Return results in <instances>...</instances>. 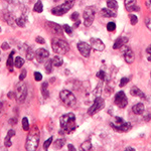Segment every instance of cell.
<instances>
[{"label": "cell", "instance_id": "44", "mask_svg": "<svg viewBox=\"0 0 151 151\" xmlns=\"http://www.w3.org/2000/svg\"><path fill=\"white\" fill-rule=\"evenodd\" d=\"M35 41H36L37 43H41V44H43L44 42H46V41H44V39L42 38L41 36H37L36 38H35Z\"/></svg>", "mask_w": 151, "mask_h": 151}, {"label": "cell", "instance_id": "7", "mask_svg": "<svg viewBox=\"0 0 151 151\" xmlns=\"http://www.w3.org/2000/svg\"><path fill=\"white\" fill-rule=\"evenodd\" d=\"M95 12H96V8L94 6H89L84 10V14H83L85 19L84 23L87 27L91 26L93 24L94 18H95Z\"/></svg>", "mask_w": 151, "mask_h": 151}, {"label": "cell", "instance_id": "23", "mask_svg": "<svg viewBox=\"0 0 151 151\" xmlns=\"http://www.w3.org/2000/svg\"><path fill=\"white\" fill-rule=\"evenodd\" d=\"M51 61H53V65L55 66V67H56V68H60V67H62V66H63V58H61V56H55V58H53Z\"/></svg>", "mask_w": 151, "mask_h": 151}, {"label": "cell", "instance_id": "36", "mask_svg": "<svg viewBox=\"0 0 151 151\" xmlns=\"http://www.w3.org/2000/svg\"><path fill=\"white\" fill-rule=\"evenodd\" d=\"M16 23H17L18 26L24 27V25H25V19L23 17H20V18H18V19H16Z\"/></svg>", "mask_w": 151, "mask_h": 151}, {"label": "cell", "instance_id": "45", "mask_svg": "<svg viewBox=\"0 0 151 151\" xmlns=\"http://www.w3.org/2000/svg\"><path fill=\"white\" fill-rule=\"evenodd\" d=\"M2 49H4V51H7V49L9 48V46H8V43L7 42H4V43H2Z\"/></svg>", "mask_w": 151, "mask_h": 151}, {"label": "cell", "instance_id": "26", "mask_svg": "<svg viewBox=\"0 0 151 151\" xmlns=\"http://www.w3.org/2000/svg\"><path fill=\"white\" fill-rule=\"evenodd\" d=\"M107 7L112 10H117L118 8V3L116 0H107Z\"/></svg>", "mask_w": 151, "mask_h": 151}, {"label": "cell", "instance_id": "33", "mask_svg": "<svg viewBox=\"0 0 151 151\" xmlns=\"http://www.w3.org/2000/svg\"><path fill=\"white\" fill-rule=\"evenodd\" d=\"M34 56H35V53H33V51H32L31 48H28L27 49V53H26V58L28 61H31L32 58H34Z\"/></svg>", "mask_w": 151, "mask_h": 151}, {"label": "cell", "instance_id": "18", "mask_svg": "<svg viewBox=\"0 0 151 151\" xmlns=\"http://www.w3.org/2000/svg\"><path fill=\"white\" fill-rule=\"evenodd\" d=\"M132 111H133V113L136 115H142L145 111V107L142 103H138L132 107Z\"/></svg>", "mask_w": 151, "mask_h": 151}, {"label": "cell", "instance_id": "15", "mask_svg": "<svg viewBox=\"0 0 151 151\" xmlns=\"http://www.w3.org/2000/svg\"><path fill=\"white\" fill-rule=\"evenodd\" d=\"M137 0H125V7L129 12H132L134 10H139V7L136 5Z\"/></svg>", "mask_w": 151, "mask_h": 151}, {"label": "cell", "instance_id": "51", "mask_svg": "<svg viewBox=\"0 0 151 151\" xmlns=\"http://www.w3.org/2000/svg\"><path fill=\"white\" fill-rule=\"evenodd\" d=\"M147 60H148V62H151V56H147Z\"/></svg>", "mask_w": 151, "mask_h": 151}, {"label": "cell", "instance_id": "21", "mask_svg": "<svg viewBox=\"0 0 151 151\" xmlns=\"http://www.w3.org/2000/svg\"><path fill=\"white\" fill-rule=\"evenodd\" d=\"M101 13H102V15L105 16V17H116L117 15L116 12H114V11L110 8H103Z\"/></svg>", "mask_w": 151, "mask_h": 151}, {"label": "cell", "instance_id": "11", "mask_svg": "<svg viewBox=\"0 0 151 151\" xmlns=\"http://www.w3.org/2000/svg\"><path fill=\"white\" fill-rule=\"evenodd\" d=\"M110 125L112 126L113 129H115L116 131H119V132H127L130 130L132 127L131 123H129V122H123V123L118 124V125L114 124V123H111Z\"/></svg>", "mask_w": 151, "mask_h": 151}, {"label": "cell", "instance_id": "32", "mask_svg": "<svg viewBox=\"0 0 151 151\" xmlns=\"http://www.w3.org/2000/svg\"><path fill=\"white\" fill-rule=\"evenodd\" d=\"M65 145V140L63 139H58V140L55 142V146H56V148H63V146Z\"/></svg>", "mask_w": 151, "mask_h": 151}, {"label": "cell", "instance_id": "24", "mask_svg": "<svg viewBox=\"0 0 151 151\" xmlns=\"http://www.w3.org/2000/svg\"><path fill=\"white\" fill-rule=\"evenodd\" d=\"M48 83H43V84L41 85V94H42V96H43V98H48V96H49V92H48Z\"/></svg>", "mask_w": 151, "mask_h": 151}, {"label": "cell", "instance_id": "20", "mask_svg": "<svg viewBox=\"0 0 151 151\" xmlns=\"http://www.w3.org/2000/svg\"><path fill=\"white\" fill-rule=\"evenodd\" d=\"M130 94L132 96L134 97H140V98H145V94L143 93L142 91H141L140 89L138 88V87L134 86L132 87L131 90H130Z\"/></svg>", "mask_w": 151, "mask_h": 151}, {"label": "cell", "instance_id": "3", "mask_svg": "<svg viewBox=\"0 0 151 151\" xmlns=\"http://www.w3.org/2000/svg\"><path fill=\"white\" fill-rule=\"evenodd\" d=\"M51 46H53V51L56 53H60V55H65L70 51L69 43L60 38H53L51 41Z\"/></svg>", "mask_w": 151, "mask_h": 151}, {"label": "cell", "instance_id": "34", "mask_svg": "<svg viewBox=\"0 0 151 151\" xmlns=\"http://www.w3.org/2000/svg\"><path fill=\"white\" fill-rule=\"evenodd\" d=\"M129 18H130V22H131V24H132V25H135L136 23L138 22L137 16L134 15V14H130V15H129Z\"/></svg>", "mask_w": 151, "mask_h": 151}, {"label": "cell", "instance_id": "16", "mask_svg": "<svg viewBox=\"0 0 151 151\" xmlns=\"http://www.w3.org/2000/svg\"><path fill=\"white\" fill-rule=\"evenodd\" d=\"M127 42H128V38H127V37H125V36L119 37V38L116 39V41L114 42V44H113V48L114 49L121 48L122 46H126Z\"/></svg>", "mask_w": 151, "mask_h": 151}, {"label": "cell", "instance_id": "42", "mask_svg": "<svg viewBox=\"0 0 151 151\" xmlns=\"http://www.w3.org/2000/svg\"><path fill=\"white\" fill-rule=\"evenodd\" d=\"M79 17H80L79 13H78V12H74V13L72 14V16H71V19H72L73 21H77V20H79Z\"/></svg>", "mask_w": 151, "mask_h": 151}, {"label": "cell", "instance_id": "49", "mask_svg": "<svg viewBox=\"0 0 151 151\" xmlns=\"http://www.w3.org/2000/svg\"><path fill=\"white\" fill-rule=\"evenodd\" d=\"M68 147H69V149H70V150H73V151L76 150L75 146H74V145H72V144H69V146H68Z\"/></svg>", "mask_w": 151, "mask_h": 151}, {"label": "cell", "instance_id": "5", "mask_svg": "<svg viewBox=\"0 0 151 151\" xmlns=\"http://www.w3.org/2000/svg\"><path fill=\"white\" fill-rule=\"evenodd\" d=\"M60 98L62 100V102L65 104L68 107H74L77 103L76 97L72 92L68 91V90H63L60 93Z\"/></svg>", "mask_w": 151, "mask_h": 151}, {"label": "cell", "instance_id": "8", "mask_svg": "<svg viewBox=\"0 0 151 151\" xmlns=\"http://www.w3.org/2000/svg\"><path fill=\"white\" fill-rule=\"evenodd\" d=\"M104 107H105V101H104V99L101 98V97H97L95 99L94 104L89 108L88 114L90 116H93V115H95L96 113H98L99 111L102 110Z\"/></svg>", "mask_w": 151, "mask_h": 151}, {"label": "cell", "instance_id": "1", "mask_svg": "<svg viewBox=\"0 0 151 151\" xmlns=\"http://www.w3.org/2000/svg\"><path fill=\"white\" fill-rule=\"evenodd\" d=\"M61 127L66 133H72L77 128V124H76V116L74 113H68L66 115H63L60 118Z\"/></svg>", "mask_w": 151, "mask_h": 151}, {"label": "cell", "instance_id": "52", "mask_svg": "<svg viewBox=\"0 0 151 151\" xmlns=\"http://www.w3.org/2000/svg\"><path fill=\"white\" fill-rule=\"evenodd\" d=\"M0 31H1V28H0Z\"/></svg>", "mask_w": 151, "mask_h": 151}, {"label": "cell", "instance_id": "53", "mask_svg": "<svg viewBox=\"0 0 151 151\" xmlns=\"http://www.w3.org/2000/svg\"><path fill=\"white\" fill-rule=\"evenodd\" d=\"M150 77H151V73H150Z\"/></svg>", "mask_w": 151, "mask_h": 151}, {"label": "cell", "instance_id": "29", "mask_svg": "<svg viewBox=\"0 0 151 151\" xmlns=\"http://www.w3.org/2000/svg\"><path fill=\"white\" fill-rule=\"evenodd\" d=\"M81 148H82V150H91L92 143L90 142V141H85V142L82 143Z\"/></svg>", "mask_w": 151, "mask_h": 151}, {"label": "cell", "instance_id": "30", "mask_svg": "<svg viewBox=\"0 0 151 151\" xmlns=\"http://www.w3.org/2000/svg\"><path fill=\"white\" fill-rule=\"evenodd\" d=\"M22 128L24 131H28L29 130V123H28V119L26 117H24L22 119Z\"/></svg>", "mask_w": 151, "mask_h": 151}, {"label": "cell", "instance_id": "47", "mask_svg": "<svg viewBox=\"0 0 151 151\" xmlns=\"http://www.w3.org/2000/svg\"><path fill=\"white\" fill-rule=\"evenodd\" d=\"M146 53H147L148 56H151V44L148 46L147 48H146Z\"/></svg>", "mask_w": 151, "mask_h": 151}, {"label": "cell", "instance_id": "40", "mask_svg": "<svg viewBox=\"0 0 151 151\" xmlns=\"http://www.w3.org/2000/svg\"><path fill=\"white\" fill-rule=\"evenodd\" d=\"M34 80L36 82H39V81H41L42 80V75L41 74V73H38V72H34Z\"/></svg>", "mask_w": 151, "mask_h": 151}, {"label": "cell", "instance_id": "27", "mask_svg": "<svg viewBox=\"0 0 151 151\" xmlns=\"http://www.w3.org/2000/svg\"><path fill=\"white\" fill-rule=\"evenodd\" d=\"M33 10L35 11V12H38V13L42 12V10H43V6H42V2L41 1V0H38V1L35 3V5L33 7Z\"/></svg>", "mask_w": 151, "mask_h": 151}, {"label": "cell", "instance_id": "2", "mask_svg": "<svg viewBox=\"0 0 151 151\" xmlns=\"http://www.w3.org/2000/svg\"><path fill=\"white\" fill-rule=\"evenodd\" d=\"M39 144V131L36 127H33L30 133L28 134L26 143H25V149L29 151H34L37 149Z\"/></svg>", "mask_w": 151, "mask_h": 151}, {"label": "cell", "instance_id": "9", "mask_svg": "<svg viewBox=\"0 0 151 151\" xmlns=\"http://www.w3.org/2000/svg\"><path fill=\"white\" fill-rule=\"evenodd\" d=\"M114 102L117 106H119L120 108H125L127 106V104H128V99H127V97L123 91H120L118 92L116 96H115Z\"/></svg>", "mask_w": 151, "mask_h": 151}, {"label": "cell", "instance_id": "25", "mask_svg": "<svg viewBox=\"0 0 151 151\" xmlns=\"http://www.w3.org/2000/svg\"><path fill=\"white\" fill-rule=\"evenodd\" d=\"M23 65H24V61H23V58H20V56H16L15 60H14V66H15V68L20 69V68H22Z\"/></svg>", "mask_w": 151, "mask_h": 151}, {"label": "cell", "instance_id": "48", "mask_svg": "<svg viewBox=\"0 0 151 151\" xmlns=\"http://www.w3.org/2000/svg\"><path fill=\"white\" fill-rule=\"evenodd\" d=\"M80 24H81V21H80V19H79V20H77V21H75V25H74V27H78Z\"/></svg>", "mask_w": 151, "mask_h": 151}, {"label": "cell", "instance_id": "35", "mask_svg": "<svg viewBox=\"0 0 151 151\" xmlns=\"http://www.w3.org/2000/svg\"><path fill=\"white\" fill-rule=\"evenodd\" d=\"M53 137H49L48 140L44 142V144H43V149L44 150H46V149H48V147L51 146V142H53Z\"/></svg>", "mask_w": 151, "mask_h": 151}, {"label": "cell", "instance_id": "4", "mask_svg": "<svg viewBox=\"0 0 151 151\" xmlns=\"http://www.w3.org/2000/svg\"><path fill=\"white\" fill-rule=\"evenodd\" d=\"M74 2H75V0H66L65 3L62 4V5L56 6L55 8L51 9V13L56 16H62L63 14L67 13L68 11L72 8L73 5H74Z\"/></svg>", "mask_w": 151, "mask_h": 151}, {"label": "cell", "instance_id": "39", "mask_svg": "<svg viewBox=\"0 0 151 151\" xmlns=\"http://www.w3.org/2000/svg\"><path fill=\"white\" fill-rule=\"evenodd\" d=\"M145 24H146V26H147L148 29L151 30V15L147 16V17L145 18Z\"/></svg>", "mask_w": 151, "mask_h": 151}, {"label": "cell", "instance_id": "6", "mask_svg": "<svg viewBox=\"0 0 151 151\" xmlns=\"http://www.w3.org/2000/svg\"><path fill=\"white\" fill-rule=\"evenodd\" d=\"M27 95V87L25 84L23 83H20L16 86V90H15V99L18 103L21 104L24 102L25 98H26Z\"/></svg>", "mask_w": 151, "mask_h": 151}, {"label": "cell", "instance_id": "28", "mask_svg": "<svg viewBox=\"0 0 151 151\" xmlns=\"http://www.w3.org/2000/svg\"><path fill=\"white\" fill-rule=\"evenodd\" d=\"M53 61H48L46 63V74H51L53 72Z\"/></svg>", "mask_w": 151, "mask_h": 151}, {"label": "cell", "instance_id": "31", "mask_svg": "<svg viewBox=\"0 0 151 151\" xmlns=\"http://www.w3.org/2000/svg\"><path fill=\"white\" fill-rule=\"evenodd\" d=\"M115 29H116V24H115V22H113V21H111L107 24V30L108 31H115Z\"/></svg>", "mask_w": 151, "mask_h": 151}, {"label": "cell", "instance_id": "10", "mask_svg": "<svg viewBox=\"0 0 151 151\" xmlns=\"http://www.w3.org/2000/svg\"><path fill=\"white\" fill-rule=\"evenodd\" d=\"M91 44L87 43V42H79L78 43V49H79L80 53L85 56V58H89L90 56V53H91Z\"/></svg>", "mask_w": 151, "mask_h": 151}, {"label": "cell", "instance_id": "37", "mask_svg": "<svg viewBox=\"0 0 151 151\" xmlns=\"http://www.w3.org/2000/svg\"><path fill=\"white\" fill-rule=\"evenodd\" d=\"M129 81H130V79H129V78H126V77L122 78V79L120 80V87H124L125 85L128 84Z\"/></svg>", "mask_w": 151, "mask_h": 151}, {"label": "cell", "instance_id": "19", "mask_svg": "<svg viewBox=\"0 0 151 151\" xmlns=\"http://www.w3.org/2000/svg\"><path fill=\"white\" fill-rule=\"evenodd\" d=\"M14 135H15V131L14 130L11 129V130L8 131L5 139H4V145H5L6 147H10V146L12 145V143H11V138H12Z\"/></svg>", "mask_w": 151, "mask_h": 151}, {"label": "cell", "instance_id": "54", "mask_svg": "<svg viewBox=\"0 0 151 151\" xmlns=\"http://www.w3.org/2000/svg\"><path fill=\"white\" fill-rule=\"evenodd\" d=\"M150 3H151V0H150Z\"/></svg>", "mask_w": 151, "mask_h": 151}, {"label": "cell", "instance_id": "46", "mask_svg": "<svg viewBox=\"0 0 151 151\" xmlns=\"http://www.w3.org/2000/svg\"><path fill=\"white\" fill-rule=\"evenodd\" d=\"M124 122V120L122 119V118H120V117H116V124H121V123H123Z\"/></svg>", "mask_w": 151, "mask_h": 151}, {"label": "cell", "instance_id": "22", "mask_svg": "<svg viewBox=\"0 0 151 151\" xmlns=\"http://www.w3.org/2000/svg\"><path fill=\"white\" fill-rule=\"evenodd\" d=\"M13 55H14V51H11V53L8 56V60H7L6 66L8 68V70L10 72H13V66H14V61H13Z\"/></svg>", "mask_w": 151, "mask_h": 151}, {"label": "cell", "instance_id": "13", "mask_svg": "<svg viewBox=\"0 0 151 151\" xmlns=\"http://www.w3.org/2000/svg\"><path fill=\"white\" fill-rule=\"evenodd\" d=\"M90 43H91V46L95 49V51H103L104 49H105V44H104V42L99 38H91Z\"/></svg>", "mask_w": 151, "mask_h": 151}, {"label": "cell", "instance_id": "12", "mask_svg": "<svg viewBox=\"0 0 151 151\" xmlns=\"http://www.w3.org/2000/svg\"><path fill=\"white\" fill-rule=\"evenodd\" d=\"M48 56H49L48 51L44 48H38L35 51V58H36L38 63H43L48 58Z\"/></svg>", "mask_w": 151, "mask_h": 151}, {"label": "cell", "instance_id": "43", "mask_svg": "<svg viewBox=\"0 0 151 151\" xmlns=\"http://www.w3.org/2000/svg\"><path fill=\"white\" fill-rule=\"evenodd\" d=\"M25 77H26V70H23L22 73H21L19 76V80L20 81H23V80L25 79Z\"/></svg>", "mask_w": 151, "mask_h": 151}, {"label": "cell", "instance_id": "14", "mask_svg": "<svg viewBox=\"0 0 151 151\" xmlns=\"http://www.w3.org/2000/svg\"><path fill=\"white\" fill-rule=\"evenodd\" d=\"M46 26H48L51 31L53 32L55 34H62L63 33V27L60 26L58 24L53 22H46Z\"/></svg>", "mask_w": 151, "mask_h": 151}, {"label": "cell", "instance_id": "17", "mask_svg": "<svg viewBox=\"0 0 151 151\" xmlns=\"http://www.w3.org/2000/svg\"><path fill=\"white\" fill-rule=\"evenodd\" d=\"M124 58H125V62L127 63H132L134 62L135 56H134V53L131 48H127L126 51H124Z\"/></svg>", "mask_w": 151, "mask_h": 151}, {"label": "cell", "instance_id": "38", "mask_svg": "<svg viewBox=\"0 0 151 151\" xmlns=\"http://www.w3.org/2000/svg\"><path fill=\"white\" fill-rule=\"evenodd\" d=\"M97 78H99L100 80H105V78H106V73L104 72L103 70H101L100 72H98L97 73Z\"/></svg>", "mask_w": 151, "mask_h": 151}, {"label": "cell", "instance_id": "50", "mask_svg": "<svg viewBox=\"0 0 151 151\" xmlns=\"http://www.w3.org/2000/svg\"><path fill=\"white\" fill-rule=\"evenodd\" d=\"M126 150H128V151H133V150H135L134 148H132V147H126Z\"/></svg>", "mask_w": 151, "mask_h": 151}, {"label": "cell", "instance_id": "41", "mask_svg": "<svg viewBox=\"0 0 151 151\" xmlns=\"http://www.w3.org/2000/svg\"><path fill=\"white\" fill-rule=\"evenodd\" d=\"M63 29H65V31L67 32L68 34L71 35L73 33V30H72V28H71L70 25H68V24H65L63 25Z\"/></svg>", "mask_w": 151, "mask_h": 151}]
</instances>
